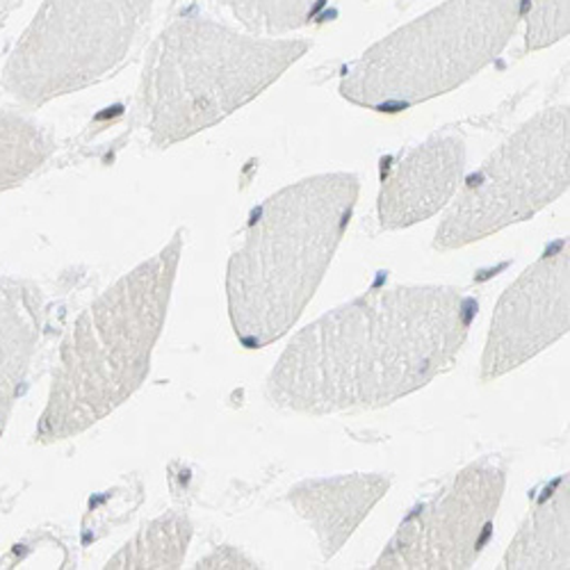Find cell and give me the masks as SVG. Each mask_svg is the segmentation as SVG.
Instances as JSON below:
<instances>
[{
	"instance_id": "cell-11",
	"label": "cell",
	"mask_w": 570,
	"mask_h": 570,
	"mask_svg": "<svg viewBox=\"0 0 570 570\" xmlns=\"http://www.w3.org/2000/svg\"><path fill=\"white\" fill-rule=\"evenodd\" d=\"M389 489V474L352 472L302 482L291 491L288 500L315 530L322 557L331 559L358 530L374 504L386 498Z\"/></svg>"
},
{
	"instance_id": "cell-13",
	"label": "cell",
	"mask_w": 570,
	"mask_h": 570,
	"mask_svg": "<svg viewBox=\"0 0 570 570\" xmlns=\"http://www.w3.org/2000/svg\"><path fill=\"white\" fill-rule=\"evenodd\" d=\"M568 478H561L522 522L502 568H568Z\"/></svg>"
},
{
	"instance_id": "cell-14",
	"label": "cell",
	"mask_w": 570,
	"mask_h": 570,
	"mask_svg": "<svg viewBox=\"0 0 570 570\" xmlns=\"http://www.w3.org/2000/svg\"><path fill=\"white\" fill-rule=\"evenodd\" d=\"M53 149V137L41 126L14 112H0V193L28 180Z\"/></svg>"
},
{
	"instance_id": "cell-2",
	"label": "cell",
	"mask_w": 570,
	"mask_h": 570,
	"mask_svg": "<svg viewBox=\"0 0 570 570\" xmlns=\"http://www.w3.org/2000/svg\"><path fill=\"white\" fill-rule=\"evenodd\" d=\"M358 193L354 174H317L254 210L226 274L230 324L247 350L281 341L304 315L350 228Z\"/></svg>"
},
{
	"instance_id": "cell-4",
	"label": "cell",
	"mask_w": 570,
	"mask_h": 570,
	"mask_svg": "<svg viewBox=\"0 0 570 570\" xmlns=\"http://www.w3.org/2000/svg\"><path fill=\"white\" fill-rule=\"evenodd\" d=\"M311 43L237 32L208 17L183 14L154 41L139 106L156 147L169 149L245 108L272 87Z\"/></svg>"
},
{
	"instance_id": "cell-12",
	"label": "cell",
	"mask_w": 570,
	"mask_h": 570,
	"mask_svg": "<svg viewBox=\"0 0 570 570\" xmlns=\"http://www.w3.org/2000/svg\"><path fill=\"white\" fill-rule=\"evenodd\" d=\"M32 285L0 278V434L21 395L41 331V302Z\"/></svg>"
},
{
	"instance_id": "cell-7",
	"label": "cell",
	"mask_w": 570,
	"mask_h": 570,
	"mask_svg": "<svg viewBox=\"0 0 570 570\" xmlns=\"http://www.w3.org/2000/svg\"><path fill=\"white\" fill-rule=\"evenodd\" d=\"M568 130L566 106L522 124L463 183L436 230L434 249H463L554 204L570 178Z\"/></svg>"
},
{
	"instance_id": "cell-8",
	"label": "cell",
	"mask_w": 570,
	"mask_h": 570,
	"mask_svg": "<svg viewBox=\"0 0 570 570\" xmlns=\"http://www.w3.org/2000/svg\"><path fill=\"white\" fill-rule=\"evenodd\" d=\"M504 487L507 470L493 459L465 465L400 522L374 568H470L493 534Z\"/></svg>"
},
{
	"instance_id": "cell-5",
	"label": "cell",
	"mask_w": 570,
	"mask_h": 570,
	"mask_svg": "<svg viewBox=\"0 0 570 570\" xmlns=\"http://www.w3.org/2000/svg\"><path fill=\"white\" fill-rule=\"evenodd\" d=\"M522 0H445L397 28L345 69L341 94L374 112L443 97L487 69L520 23Z\"/></svg>"
},
{
	"instance_id": "cell-17",
	"label": "cell",
	"mask_w": 570,
	"mask_h": 570,
	"mask_svg": "<svg viewBox=\"0 0 570 570\" xmlns=\"http://www.w3.org/2000/svg\"><path fill=\"white\" fill-rule=\"evenodd\" d=\"M568 0H532L528 12V51H541L568 37Z\"/></svg>"
},
{
	"instance_id": "cell-3",
	"label": "cell",
	"mask_w": 570,
	"mask_h": 570,
	"mask_svg": "<svg viewBox=\"0 0 570 570\" xmlns=\"http://www.w3.org/2000/svg\"><path fill=\"white\" fill-rule=\"evenodd\" d=\"M180 254L183 237L176 233L78 317L62 343L51 395L37 424L41 443L82 434L147 382Z\"/></svg>"
},
{
	"instance_id": "cell-15",
	"label": "cell",
	"mask_w": 570,
	"mask_h": 570,
	"mask_svg": "<svg viewBox=\"0 0 570 570\" xmlns=\"http://www.w3.org/2000/svg\"><path fill=\"white\" fill-rule=\"evenodd\" d=\"M217 3L249 32L278 37L311 26L328 0H217Z\"/></svg>"
},
{
	"instance_id": "cell-6",
	"label": "cell",
	"mask_w": 570,
	"mask_h": 570,
	"mask_svg": "<svg viewBox=\"0 0 570 570\" xmlns=\"http://www.w3.org/2000/svg\"><path fill=\"white\" fill-rule=\"evenodd\" d=\"M154 0H43L3 71L12 97L39 108L115 76L149 28Z\"/></svg>"
},
{
	"instance_id": "cell-1",
	"label": "cell",
	"mask_w": 570,
	"mask_h": 570,
	"mask_svg": "<svg viewBox=\"0 0 570 570\" xmlns=\"http://www.w3.org/2000/svg\"><path fill=\"white\" fill-rule=\"evenodd\" d=\"M474 313L450 285L365 293L299 331L267 376V400L304 415L391 406L454 365Z\"/></svg>"
},
{
	"instance_id": "cell-9",
	"label": "cell",
	"mask_w": 570,
	"mask_h": 570,
	"mask_svg": "<svg viewBox=\"0 0 570 570\" xmlns=\"http://www.w3.org/2000/svg\"><path fill=\"white\" fill-rule=\"evenodd\" d=\"M568 243L550 247L500 297L482 356V382L518 370L568 334Z\"/></svg>"
},
{
	"instance_id": "cell-10",
	"label": "cell",
	"mask_w": 570,
	"mask_h": 570,
	"mask_svg": "<svg viewBox=\"0 0 570 570\" xmlns=\"http://www.w3.org/2000/svg\"><path fill=\"white\" fill-rule=\"evenodd\" d=\"M465 174V145L456 132H436L386 167L379 189V224L400 230L443 210Z\"/></svg>"
},
{
	"instance_id": "cell-16",
	"label": "cell",
	"mask_w": 570,
	"mask_h": 570,
	"mask_svg": "<svg viewBox=\"0 0 570 570\" xmlns=\"http://www.w3.org/2000/svg\"><path fill=\"white\" fill-rule=\"evenodd\" d=\"M187 520L183 515H167L139 532V537L128 543L108 568H178L185 559L189 543Z\"/></svg>"
}]
</instances>
